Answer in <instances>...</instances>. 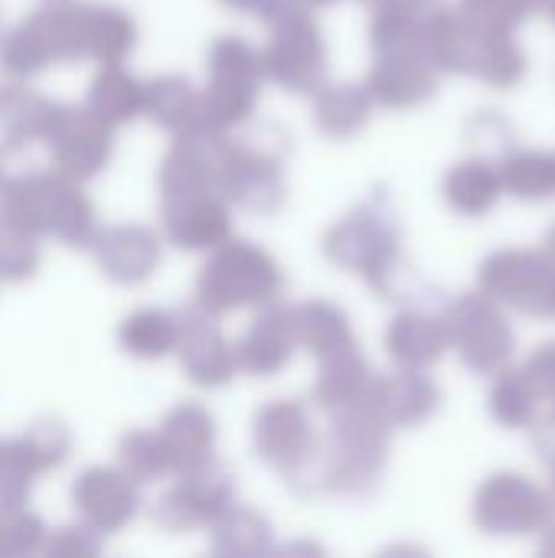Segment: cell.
<instances>
[{
    "label": "cell",
    "instance_id": "7",
    "mask_svg": "<svg viewBox=\"0 0 555 558\" xmlns=\"http://www.w3.org/2000/svg\"><path fill=\"white\" fill-rule=\"evenodd\" d=\"M438 88V69L425 52H379V62L370 72V95L386 108H415L425 105Z\"/></svg>",
    "mask_w": 555,
    "mask_h": 558
},
{
    "label": "cell",
    "instance_id": "16",
    "mask_svg": "<svg viewBox=\"0 0 555 558\" xmlns=\"http://www.w3.org/2000/svg\"><path fill=\"white\" fill-rule=\"evenodd\" d=\"M533 425H536V445H540V451L546 454V461H555V402L553 409L543 418H536Z\"/></svg>",
    "mask_w": 555,
    "mask_h": 558
},
{
    "label": "cell",
    "instance_id": "5",
    "mask_svg": "<svg viewBox=\"0 0 555 558\" xmlns=\"http://www.w3.org/2000/svg\"><path fill=\"white\" fill-rule=\"evenodd\" d=\"M448 13L451 7L445 0H379L373 43L379 52H425Z\"/></svg>",
    "mask_w": 555,
    "mask_h": 558
},
{
    "label": "cell",
    "instance_id": "14",
    "mask_svg": "<svg viewBox=\"0 0 555 558\" xmlns=\"http://www.w3.org/2000/svg\"><path fill=\"white\" fill-rule=\"evenodd\" d=\"M540 10H546V0H461L458 3L461 16L494 33H514Z\"/></svg>",
    "mask_w": 555,
    "mask_h": 558
},
{
    "label": "cell",
    "instance_id": "9",
    "mask_svg": "<svg viewBox=\"0 0 555 558\" xmlns=\"http://www.w3.org/2000/svg\"><path fill=\"white\" fill-rule=\"evenodd\" d=\"M442 196L448 203L451 213L464 216V219H481L487 216L500 196H504V180H500V167L491 163L487 157H468L461 163H455L445 180H442Z\"/></svg>",
    "mask_w": 555,
    "mask_h": 558
},
{
    "label": "cell",
    "instance_id": "2",
    "mask_svg": "<svg viewBox=\"0 0 555 558\" xmlns=\"http://www.w3.org/2000/svg\"><path fill=\"white\" fill-rule=\"evenodd\" d=\"M481 291L527 317H555V258L546 248H500L481 262Z\"/></svg>",
    "mask_w": 555,
    "mask_h": 558
},
{
    "label": "cell",
    "instance_id": "17",
    "mask_svg": "<svg viewBox=\"0 0 555 558\" xmlns=\"http://www.w3.org/2000/svg\"><path fill=\"white\" fill-rule=\"evenodd\" d=\"M543 553H546V556H555V523H550V526L543 530Z\"/></svg>",
    "mask_w": 555,
    "mask_h": 558
},
{
    "label": "cell",
    "instance_id": "13",
    "mask_svg": "<svg viewBox=\"0 0 555 558\" xmlns=\"http://www.w3.org/2000/svg\"><path fill=\"white\" fill-rule=\"evenodd\" d=\"M370 105H373V95L357 88V85H340L334 92H327L321 98V124L330 131V134H353L366 124L370 118Z\"/></svg>",
    "mask_w": 555,
    "mask_h": 558
},
{
    "label": "cell",
    "instance_id": "3",
    "mask_svg": "<svg viewBox=\"0 0 555 558\" xmlns=\"http://www.w3.org/2000/svg\"><path fill=\"white\" fill-rule=\"evenodd\" d=\"M553 494L533 477L500 471L474 494V523L487 536H533L553 523Z\"/></svg>",
    "mask_w": 555,
    "mask_h": 558
},
{
    "label": "cell",
    "instance_id": "15",
    "mask_svg": "<svg viewBox=\"0 0 555 558\" xmlns=\"http://www.w3.org/2000/svg\"><path fill=\"white\" fill-rule=\"evenodd\" d=\"M523 369L533 379V386L540 389L543 402H555V340H546L543 347H536Z\"/></svg>",
    "mask_w": 555,
    "mask_h": 558
},
{
    "label": "cell",
    "instance_id": "8",
    "mask_svg": "<svg viewBox=\"0 0 555 558\" xmlns=\"http://www.w3.org/2000/svg\"><path fill=\"white\" fill-rule=\"evenodd\" d=\"M386 350L399 369H425L429 373L448 350L445 320H438L425 311H402L389 324Z\"/></svg>",
    "mask_w": 555,
    "mask_h": 558
},
{
    "label": "cell",
    "instance_id": "20",
    "mask_svg": "<svg viewBox=\"0 0 555 558\" xmlns=\"http://www.w3.org/2000/svg\"><path fill=\"white\" fill-rule=\"evenodd\" d=\"M553 464V487H550V494H553V504H555V461H550Z\"/></svg>",
    "mask_w": 555,
    "mask_h": 558
},
{
    "label": "cell",
    "instance_id": "12",
    "mask_svg": "<svg viewBox=\"0 0 555 558\" xmlns=\"http://www.w3.org/2000/svg\"><path fill=\"white\" fill-rule=\"evenodd\" d=\"M527 75V52L514 39V33H491L487 46L478 59L474 78L491 88H517Z\"/></svg>",
    "mask_w": 555,
    "mask_h": 558
},
{
    "label": "cell",
    "instance_id": "19",
    "mask_svg": "<svg viewBox=\"0 0 555 558\" xmlns=\"http://www.w3.org/2000/svg\"><path fill=\"white\" fill-rule=\"evenodd\" d=\"M546 13H550V20L555 23V0H546Z\"/></svg>",
    "mask_w": 555,
    "mask_h": 558
},
{
    "label": "cell",
    "instance_id": "10",
    "mask_svg": "<svg viewBox=\"0 0 555 558\" xmlns=\"http://www.w3.org/2000/svg\"><path fill=\"white\" fill-rule=\"evenodd\" d=\"M504 193L523 203H543L555 196V150H507L500 160Z\"/></svg>",
    "mask_w": 555,
    "mask_h": 558
},
{
    "label": "cell",
    "instance_id": "18",
    "mask_svg": "<svg viewBox=\"0 0 555 558\" xmlns=\"http://www.w3.org/2000/svg\"><path fill=\"white\" fill-rule=\"evenodd\" d=\"M543 248H546V252H550V255H553V258H555V226H553V229H550V235H546Z\"/></svg>",
    "mask_w": 555,
    "mask_h": 558
},
{
    "label": "cell",
    "instance_id": "4",
    "mask_svg": "<svg viewBox=\"0 0 555 558\" xmlns=\"http://www.w3.org/2000/svg\"><path fill=\"white\" fill-rule=\"evenodd\" d=\"M399 226L389 206H363L350 219H343L330 235V255L360 271L376 291L389 284V275L399 262Z\"/></svg>",
    "mask_w": 555,
    "mask_h": 558
},
{
    "label": "cell",
    "instance_id": "11",
    "mask_svg": "<svg viewBox=\"0 0 555 558\" xmlns=\"http://www.w3.org/2000/svg\"><path fill=\"white\" fill-rule=\"evenodd\" d=\"M487 409H491L494 422H500L504 428H530L540 418L543 396L533 386V379L527 376V369L504 366L491 386Z\"/></svg>",
    "mask_w": 555,
    "mask_h": 558
},
{
    "label": "cell",
    "instance_id": "1",
    "mask_svg": "<svg viewBox=\"0 0 555 558\" xmlns=\"http://www.w3.org/2000/svg\"><path fill=\"white\" fill-rule=\"evenodd\" d=\"M445 330H448V350L458 353L464 369L474 376H497L504 366H510L517 350L514 324L494 298L484 291L461 294L445 311Z\"/></svg>",
    "mask_w": 555,
    "mask_h": 558
},
{
    "label": "cell",
    "instance_id": "6",
    "mask_svg": "<svg viewBox=\"0 0 555 558\" xmlns=\"http://www.w3.org/2000/svg\"><path fill=\"white\" fill-rule=\"evenodd\" d=\"M363 402L389 428H415L435 415L442 392L425 369H399L379 383H370V392Z\"/></svg>",
    "mask_w": 555,
    "mask_h": 558
}]
</instances>
